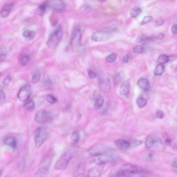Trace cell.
<instances>
[{"label": "cell", "mask_w": 177, "mask_h": 177, "mask_svg": "<svg viewBox=\"0 0 177 177\" xmlns=\"http://www.w3.org/2000/svg\"><path fill=\"white\" fill-rule=\"evenodd\" d=\"M165 143L167 145L170 146L172 144V141L169 139H167L165 140Z\"/></svg>", "instance_id": "c3c4849f"}, {"label": "cell", "mask_w": 177, "mask_h": 177, "mask_svg": "<svg viewBox=\"0 0 177 177\" xmlns=\"http://www.w3.org/2000/svg\"><path fill=\"white\" fill-rule=\"evenodd\" d=\"M164 71V66L161 64L157 65L155 68L154 70V75L157 76H159L162 75Z\"/></svg>", "instance_id": "4316f807"}, {"label": "cell", "mask_w": 177, "mask_h": 177, "mask_svg": "<svg viewBox=\"0 0 177 177\" xmlns=\"http://www.w3.org/2000/svg\"><path fill=\"white\" fill-rule=\"evenodd\" d=\"M49 9L47 3L46 2L45 3L39 6L38 9L39 14L40 15H43L48 10V9Z\"/></svg>", "instance_id": "d4e9b609"}, {"label": "cell", "mask_w": 177, "mask_h": 177, "mask_svg": "<svg viewBox=\"0 0 177 177\" xmlns=\"http://www.w3.org/2000/svg\"><path fill=\"white\" fill-rule=\"evenodd\" d=\"M82 30L81 27H77L73 31L72 35L71 43L74 48H77L80 42Z\"/></svg>", "instance_id": "30bf717a"}, {"label": "cell", "mask_w": 177, "mask_h": 177, "mask_svg": "<svg viewBox=\"0 0 177 177\" xmlns=\"http://www.w3.org/2000/svg\"><path fill=\"white\" fill-rule=\"evenodd\" d=\"M75 152V151L72 149H68L64 152L56 163L55 170H63L67 168L73 159Z\"/></svg>", "instance_id": "7a4b0ae2"}, {"label": "cell", "mask_w": 177, "mask_h": 177, "mask_svg": "<svg viewBox=\"0 0 177 177\" xmlns=\"http://www.w3.org/2000/svg\"><path fill=\"white\" fill-rule=\"evenodd\" d=\"M36 35V32L34 31H31L29 30H26L23 33V36L24 37L28 39L29 40H31L34 38Z\"/></svg>", "instance_id": "7402d4cb"}, {"label": "cell", "mask_w": 177, "mask_h": 177, "mask_svg": "<svg viewBox=\"0 0 177 177\" xmlns=\"http://www.w3.org/2000/svg\"><path fill=\"white\" fill-rule=\"evenodd\" d=\"M52 85H53V83H52V81L50 80H48L45 83L44 85V88L45 89H49L51 88Z\"/></svg>", "instance_id": "f35d334b"}, {"label": "cell", "mask_w": 177, "mask_h": 177, "mask_svg": "<svg viewBox=\"0 0 177 177\" xmlns=\"http://www.w3.org/2000/svg\"><path fill=\"white\" fill-rule=\"evenodd\" d=\"M29 56L27 55H25L23 56L21 60V65L23 66H25L27 65L29 61Z\"/></svg>", "instance_id": "e575fe53"}, {"label": "cell", "mask_w": 177, "mask_h": 177, "mask_svg": "<svg viewBox=\"0 0 177 177\" xmlns=\"http://www.w3.org/2000/svg\"><path fill=\"white\" fill-rule=\"evenodd\" d=\"M136 103L139 108H143L146 105L147 101L144 98L139 97L137 99Z\"/></svg>", "instance_id": "f546056e"}, {"label": "cell", "mask_w": 177, "mask_h": 177, "mask_svg": "<svg viewBox=\"0 0 177 177\" xmlns=\"http://www.w3.org/2000/svg\"><path fill=\"white\" fill-rule=\"evenodd\" d=\"M63 34V28L62 25H59L48 38L47 45L50 48H53L57 45L61 40Z\"/></svg>", "instance_id": "277c9868"}, {"label": "cell", "mask_w": 177, "mask_h": 177, "mask_svg": "<svg viewBox=\"0 0 177 177\" xmlns=\"http://www.w3.org/2000/svg\"><path fill=\"white\" fill-rule=\"evenodd\" d=\"M129 61V56L128 55H126L124 56L123 59V61L125 63H127Z\"/></svg>", "instance_id": "7dc6e473"}, {"label": "cell", "mask_w": 177, "mask_h": 177, "mask_svg": "<svg viewBox=\"0 0 177 177\" xmlns=\"http://www.w3.org/2000/svg\"><path fill=\"white\" fill-rule=\"evenodd\" d=\"M176 30H177V25L176 24H174L172 27L171 28V32L174 35L176 34Z\"/></svg>", "instance_id": "ee69618b"}, {"label": "cell", "mask_w": 177, "mask_h": 177, "mask_svg": "<svg viewBox=\"0 0 177 177\" xmlns=\"http://www.w3.org/2000/svg\"><path fill=\"white\" fill-rule=\"evenodd\" d=\"M3 174V171L1 170H0V177H1Z\"/></svg>", "instance_id": "f907efd6"}, {"label": "cell", "mask_w": 177, "mask_h": 177, "mask_svg": "<svg viewBox=\"0 0 177 177\" xmlns=\"http://www.w3.org/2000/svg\"><path fill=\"white\" fill-rule=\"evenodd\" d=\"M104 99L102 96H98L97 97L94 104V108L95 110L100 109L104 104Z\"/></svg>", "instance_id": "44dd1931"}, {"label": "cell", "mask_w": 177, "mask_h": 177, "mask_svg": "<svg viewBox=\"0 0 177 177\" xmlns=\"http://www.w3.org/2000/svg\"><path fill=\"white\" fill-rule=\"evenodd\" d=\"M153 17L151 16H146L144 17L143 20L141 21V24L144 25L150 22L152 20Z\"/></svg>", "instance_id": "8d00e7d4"}, {"label": "cell", "mask_w": 177, "mask_h": 177, "mask_svg": "<svg viewBox=\"0 0 177 177\" xmlns=\"http://www.w3.org/2000/svg\"><path fill=\"white\" fill-rule=\"evenodd\" d=\"M171 165L173 168L174 169L175 171H177V158L176 157H174L172 159V162H171Z\"/></svg>", "instance_id": "60d3db41"}, {"label": "cell", "mask_w": 177, "mask_h": 177, "mask_svg": "<svg viewBox=\"0 0 177 177\" xmlns=\"http://www.w3.org/2000/svg\"><path fill=\"white\" fill-rule=\"evenodd\" d=\"M47 131L45 127L38 128L33 132L35 146L38 148L45 141Z\"/></svg>", "instance_id": "8992f818"}, {"label": "cell", "mask_w": 177, "mask_h": 177, "mask_svg": "<svg viewBox=\"0 0 177 177\" xmlns=\"http://www.w3.org/2000/svg\"><path fill=\"white\" fill-rule=\"evenodd\" d=\"M80 138V136L79 132H75L72 134L71 136V140L73 144H77L79 142Z\"/></svg>", "instance_id": "f1b7e54d"}, {"label": "cell", "mask_w": 177, "mask_h": 177, "mask_svg": "<svg viewBox=\"0 0 177 177\" xmlns=\"http://www.w3.org/2000/svg\"><path fill=\"white\" fill-rule=\"evenodd\" d=\"M24 107L28 110H34L35 108V104L34 101L31 100L29 101L24 105Z\"/></svg>", "instance_id": "4dcf8cb0"}, {"label": "cell", "mask_w": 177, "mask_h": 177, "mask_svg": "<svg viewBox=\"0 0 177 177\" xmlns=\"http://www.w3.org/2000/svg\"><path fill=\"white\" fill-rule=\"evenodd\" d=\"M131 90V84L129 81L124 82L120 86L119 92L122 96H126L129 94Z\"/></svg>", "instance_id": "e0dca14e"}, {"label": "cell", "mask_w": 177, "mask_h": 177, "mask_svg": "<svg viewBox=\"0 0 177 177\" xmlns=\"http://www.w3.org/2000/svg\"><path fill=\"white\" fill-rule=\"evenodd\" d=\"M154 155L153 153H149L147 155V158L149 159H152L154 157Z\"/></svg>", "instance_id": "681fc988"}, {"label": "cell", "mask_w": 177, "mask_h": 177, "mask_svg": "<svg viewBox=\"0 0 177 177\" xmlns=\"http://www.w3.org/2000/svg\"><path fill=\"white\" fill-rule=\"evenodd\" d=\"M53 119L52 113L46 110H41L38 111L35 115V121L39 123H45L51 121Z\"/></svg>", "instance_id": "52a82bcc"}, {"label": "cell", "mask_w": 177, "mask_h": 177, "mask_svg": "<svg viewBox=\"0 0 177 177\" xmlns=\"http://www.w3.org/2000/svg\"><path fill=\"white\" fill-rule=\"evenodd\" d=\"M99 85L101 90L104 92H108L111 87L110 80L107 77H101L99 80Z\"/></svg>", "instance_id": "4fadbf2b"}, {"label": "cell", "mask_w": 177, "mask_h": 177, "mask_svg": "<svg viewBox=\"0 0 177 177\" xmlns=\"http://www.w3.org/2000/svg\"><path fill=\"white\" fill-rule=\"evenodd\" d=\"M141 12L142 9L141 8L136 7L133 8L130 11V14L132 17L135 18L139 16Z\"/></svg>", "instance_id": "cb8c5ba5"}, {"label": "cell", "mask_w": 177, "mask_h": 177, "mask_svg": "<svg viewBox=\"0 0 177 177\" xmlns=\"http://www.w3.org/2000/svg\"></svg>", "instance_id": "f5cc1de1"}, {"label": "cell", "mask_w": 177, "mask_h": 177, "mask_svg": "<svg viewBox=\"0 0 177 177\" xmlns=\"http://www.w3.org/2000/svg\"><path fill=\"white\" fill-rule=\"evenodd\" d=\"M111 36V33L108 31H98L93 33L91 39L95 42H100L109 40Z\"/></svg>", "instance_id": "ba28073f"}, {"label": "cell", "mask_w": 177, "mask_h": 177, "mask_svg": "<svg viewBox=\"0 0 177 177\" xmlns=\"http://www.w3.org/2000/svg\"><path fill=\"white\" fill-rule=\"evenodd\" d=\"M41 73L39 70H37L35 71L33 75L32 81L33 83H36L38 82L40 80Z\"/></svg>", "instance_id": "484cf974"}, {"label": "cell", "mask_w": 177, "mask_h": 177, "mask_svg": "<svg viewBox=\"0 0 177 177\" xmlns=\"http://www.w3.org/2000/svg\"><path fill=\"white\" fill-rule=\"evenodd\" d=\"M14 4L10 3L6 5L2 9L1 12V15L3 18H6L8 16L11 10L14 6Z\"/></svg>", "instance_id": "ac0fdd59"}, {"label": "cell", "mask_w": 177, "mask_h": 177, "mask_svg": "<svg viewBox=\"0 0 177 177\" xmlns=\"http://www.w3.org/2000/svg\"><path fill=\"white\" fill-rule=\"evenodd\" d=\"M11 81V77L9 75H8L4 78L3 84L5 86H7L10 83Z\"/></svg>", "instance_id": "d590c367"}, {"label": "cell", "mask_w": 177, "mask_h": 177, "mask_svg": "<svg viewBox=\"0 0 177 177\" xmlns=\"http://www.w3.org/2000/svg\"><path fill=\"white\" fill-rule=\"evenodd\" d=\"M118 157L117 154L109 151L92 158L93 162L97 164H105L106 163L115 161Z\"/></svg>", "instance_id": "3957f363"}, {"label": "cell", "mask_w": 177, "mask_h": 177, "mask_svg": "<svg viewBox=\"0 0 177 177\" xmlns=\"http://www.w3.org/2000/svg\"><path fill=\"white\" fill-rule=\"evenodd\" d=\"M156 117L159 119H162L164 117V114L161 110H158L156 114Z\"/></svg>", "instance_id": "b9f144b4"}, {"label": "cell", "mask_w": 177, "mask_h": 177, "mask_svg": "<svg viewBox=\"0 0 177 177\" xmlns=\"http://www.w3.org/2000/svg\"><path fill=\"white\" fill-rule=\"evenodd\" d=\"M4 144L8 146L13 149L16 148L17 143L15 138L12 137H9L5 140Z\"/></svg>", "instance_id": "ffe728a7"}, {"label": "cell", "mask_w": 177, "mask_h": 177, "mask_svg": "<svg viewBox=\"0 0 177 177\" xmlns=\"http://www.w3.org/2000/svg\"><path fill=\"white\" fill-rule=\"evenodd\" d=\"M115 145L119 149L122 150H127L131 146V144L126 140L119 139L117 140L115 142Z\"/></svg>", "instance_id": "9a60e30c"}, {"label": "cell", "mask_w": 177, "mask_h": 177, "mask_svg": "<svg viewBox=\"0 0 177 177\" xmlns=\"http://www.w3.org/2000/svg\"><path fill=\"white\" fill-rule=\"evenodd\" d=\"M7 58V55L6 54H0V63L2 62L6 59Z\"/></svg>", "instance_id": "7bdbcfd3"}, {"label": "cell", "mask_w": 177, "mask_h": 177, "mask_svg": "<svg viewBox=\"0 0 177 177\" xmlns=\"http://www.w3.org/2000/svg\"><path fill=\"white\" fill-rule=\"evenodd\" d=\"M104 164H97L88 171L87 177H100L104 170Z\"/></svg>", "instance_id": "8fae6325"}, {"label": "cell", "mask_w": 177, "mask_h": 177, "mask_svg": "<svg viewBox=\"0 0 177 177\" xmlns=\"http://www.w3.org/2000/svg\"><path fill=\"white\" fill-rule=\"evenodd\" d=\"M141 141H139V140H136L134 142L133 144L134 146L136 147L141 145Z\"/></svg>", "instance_id": "bcb514c9"}, {"label": "cell", "mask_w": 177, "mask_h": 177, "mask_svg": "<svg viewBox=\"0 0 177 177\" xmlns=\"http://www.w3.org/2000/svg\"><path fill=\"white\" fill-rule=\"evenodd\" d=\"M117 55L113 53L109 55L106 58V61L109 63H112L115 61Z\"/></svg>", "instance_id": "836d02e7"}, {"label": "cell", "mask_w": 177, "mask_h": 177, "mask_svg": "<svg viewBox=\"0 0 177 177\" xmlns=\"http://www.w3.org/2000/svg\"><path fill=\"white\" fill-rule=\"evenodd\" d=\"M31 92V85L29 84H25L19 90L17 97L22 102H26L30 98Z\"/></svg>", "instance_id": "9c48e42d"}, {"label": "cell", "mask_w": 177, "mask_h": 177, "mask_svg": "<svg viewBox=\"0 0 177 177\" xmlns=\"http://www.w3.org/2000/svg\"><path fill=\"white\" fill-rule=\"evenodd\" d=\"M2 75V73H0V77Z\"/></svg>", "instance_id": "816d5d0a"}, {"label": "cell", "mask_w": 177, "mask_h": 177, "mask_svg": "<svg viewBox=\"0 0 177 177\" xmlns=\"http://www.w3.org/2000/svg\"><path fill=\"white\" fill-rule=\"evenodd\" d=\"M49 8H52L57 11H62L65 9V6L61 1H52L47 2Z\"/></svg>", "instance_id": "5bb4252c"}, {"label": "cell", "mask_w": 177, "mask_h": 177, "mask_svg": "<svg viewBox=\"0 0 177 177\" xmlns=\"http://www.w3.org/2000/svg\"><path fill=\"white\" fill-rule=\"evenodd\" d=\"M46 100L48 103L51 104H53L57 102V99L55 97L52 95H48L46 96Z\"/></svg>", "instance_id": "d6a6232c"}, {"label": "cell", "mask_w": 177, "mask_h": 177, "mask_svg": "<svg viewBox=\"0 0 177 177\" xmlns=\"http://www.w3.org/2000/svg\"><path fill=\"white\" fill-rule=\"evenodd\" d=\"M155 39L154 38L143 36L138 37L136 40V42L139 43L144 41L152 40Z\"/></svg>", "instance_id": "1f68e13d"}, {"label": "cell", "mask_w": 177, "mask_h": 177, "mask_svg": "<svg viewBox=\"0 0 177 177\" xmlns=\"http://www.w3.org/2000/svg\"><path fill=\"white\" fill-rule=\"evenodd\" d=\"M87 73H88V77L90 79H94L96 77V73L91 70H87Z\"/></svg>", "instance_id": "74e56055"}, {"label": "cell", "mask_w": 177, "mask_h": 177, "mask_svg": "<svg viewBox=\"0 0 177 177\" xmlns=\"http://www.w3.org/2000/svg\"><path fill=\"white\" fill-rule=\"evenodd\" d=\"M137 85L139 88L145 91L149 90L150 87L149 82L146 78H140L137 81Z\"/></svg>", "instance_id": "2e32d148"}, {"label": "cell", "mask_w": 177, "mask_h": 177, "mask_svg": "<svg viewBox=\"0 0 177 177\" xmlns=\"http://www.w3.org/2000/svg\"><path fill=\"white\" fill-rule=\"evenodd\" d=\"M108 177H121L119 174L118 171L110 175Z\"/></svg>", "instance_id": "f6af8a7d"}, {"label": "cell", "mask_w": 177, "mask_h": 177, "mask_svg": "<svg viewBox=\"0 0 177 177\" xmlns=\"http://www.w3.org/2000/svg\"><path fill=\"white\" fill-rule=\"evenodd\" d=\"M118 171L121 177L126 174L145 173V170L141 167L131 164L124 165Z\"/></svg>", "instance_id": "5b68a950"}, {"label": "cell", "mask_w": 177, "mask_h": 177, "mask_svg": "<svg viewBox=\"0 0 177 177\" xmlns=\"http://www.w3.org/2000/svg\"><path fill=\"white\" fill-rule=\"evenodd\" d=\"M54 156V153L50 151L47 154L40 163L33 177H46Z\"/></svg>", "instance_id": "6da1fadb"}, {"label": "cell", "mask_w": 177, "mask_h": 177, "mask_svg": "<svg viewBox=\"0 0 177 177\" xmlns=\"http://www.w3.org/2000/svg\"><path fill=\"white\" fill-rule=\"evenodd\" d=\"M146 45L145 44L138 45L133 48V52L136 54L143 53L146 50Z\"/></svg>", "instance_id": "603a6c76"}, {"label": "cell", "mask_w": 177, "mask_h": 177, "mask_svg": "<svg viewBox=\"0 0 177 177\" xmlns=\"http://www.w3.org/2000/svg\"><path fill=\"white\" fill-rule=\"evenodd\" d=\"M169 61V57L164 54H161L157 58V61L161 65L168 62Z\"/></svg>", "instance_id": "83f0119b"}, {"label": "cell", "mask_w": 177, "mask_h": 177, "mask_svg": "<svg viewBox=\"0 0 177 177\" xmlns=\"http://www.w3.org/2000/svg\"><path fill=\"white\" fill-rule=\"evenodd\" d=\"M109 149L104 145H97L90 149L88 151V156L91 157L102 154L107 151H109Z\"/></svg>", "instance_id": "7c38bea8"}, {"label": "cell", "mask_w": 177, "mask_h": 177, "mask_svg": "<svg viewBox=\"0 0 177 177\" xmlns=\"http://www.w3.org/2000/svg\"><path fill=\"white\" fill-rule=\"evenodd\" d=\"M6 99V96L4 91L2 90H0V102L3 103L5 102Z\"/></svg>", "instance_id": "ab89813d"}, {"label": "cell", "mask_w": 177, "mask_h": 177, "mask_svg": "<svg viewBox=\"0 0 177 177\" xmlns=\"http://www.w3.org/2000/svg\"><path fill=\"white\" fill-rule=\"evenodd\" d=\"M158 142V140L156 138L150 137L145 142L146 147L147 149H150L154 147Z\"/></svg>", "instance_id": "d6986e66"}]
</instances>
